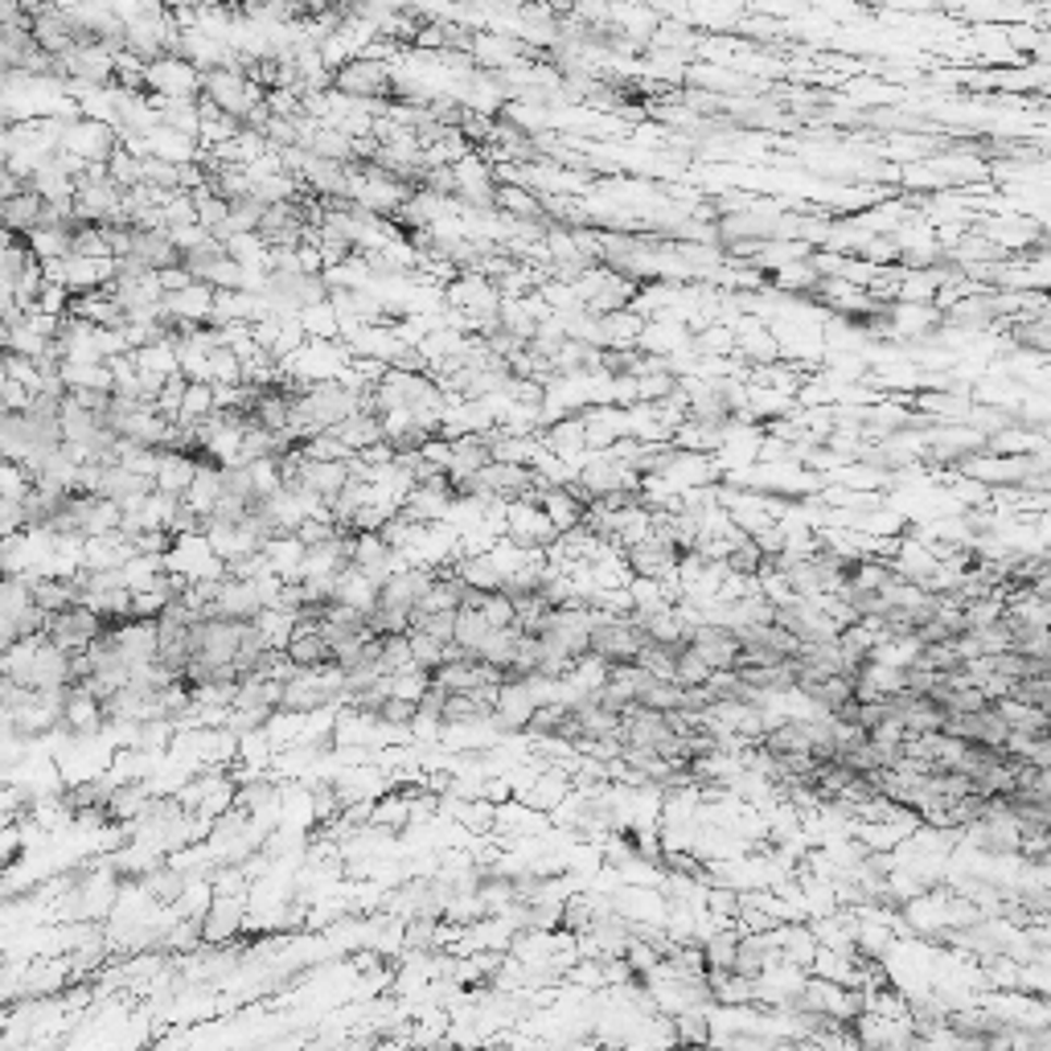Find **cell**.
I'll use <instances>...</instances> for the list:
<instances>
[{
    "instance_id": "obj_5",
    "label": "cell",
    "mask_w": 1051,
    "mask_h": 1051,
    "mask_svg": "<svg viewBox=\"0 0 1051 1051\" xmlns=\"http://www.w3.org/2000/svg\"><path fill=\"white\" fill-rule=\"evenodd\" d=\"M103 624L108 621H103L90 604H71L46 621V637H50L58 649L71 653V649H87V645L103 633Z\"/></svg>"
},
{
    "instance_id": "obj_34",
    "label": "cell",
    "mask_w": 1051,
    "mask_h": 1051,
    "mask_svg": "<svg viewBox=\"0 0 1051 1051\" xmlns=\"http://www.w3.org/2000/svg\"><path fill=\"white\" fill-rule=\"evenodd\" d=\"M140 181L157 185V190H178V164L161 161V157H144V161H140Z\"/></svg>"
},
{
    "instance_id": "obj_7",
    "label": "cell",
    "mask_w": 1051,
    "mask_h": 1051,
    "mask_svg": "<svg viewBox=\"0 0 1051 1051\" xmlns=\"http://www.w3.org/2000/svg\"><path fill=\"white\" fill-rule=\"evenodd\" d=\"M682 641L691 645L695 649L698 658L707 661L711 670H735V661H740V637L731 633L728 624H711V621H702V624H695Z\"/></svg>"
},
{
    "instance_id": "obj_26",
    "label": "cell",
    "mask_w": 1051,
    "mask_h": 1051,
    "mask_svg": "<svg viewBox=\"0 0 1051 1051\" xmlns=\"http://www.w3.org/2000/svg\"><path fill=\"white\" fill-rule=\"evenodd\" d=\"M493 624L485 621V612H464V608H456V628H452V641H461L464 649H473L477 653V645L485 641V633H489Z\"/></svg>"
},
{
    "instance_id": "obj_31",
    "label": "cell",
    "mask_w": 1051,
    "mask_h": 1051,
    "mask_svg": "<svg viewBox=\"0 0 1051 1051\" xmlns=\"http://www.w3.org/2000/svg\"><path fill=\"white\" fill-rule=\"evenodd\" d=\"M428 682L431 677L424 674V670H399V674H387V686H391V695L394 698H411V702H419V695L428 691Z\"/></svg>"
},
{
    "instance_id": "obj_23",
    "label": "cell",
    "mask_w": 1051,
    "mask_h": 1051,
    "mask_svg": "<svg viewBox=\"0 0 1051 1051\" xmlns=\"http://www.w3.org/2000/svg\"><path fill=\"white\" fill-rule=\"evenodd\" d=\"M1006 695L1015 698V702H1027V707H1043V711H1048V702H1051V677H1048V674L1015 677V682H1006Z\"/></svg>"
},
{
    "instance_id": "obj_2",
    "label": "cell",
    "mask_w": 1051,
    "mask_h": 1051,
    "mask_svg": "<svg viewBox=\"0 0 1051 1051\" xmlns=\"http://www.w3.org/2000/svg\"><path fill=\"white\" fill-rule=\"evenodd\" d=\"M329 87L338 90V95H345V99H391L394 62L357 54V58H350L345 66L333 71V83H329Z\"/></svg>"
},
{
    "instance_id": "obj_18",
    "label": "cell",
    "mask_w": 1051,
    "mask_h": 1051,
    "mask_svg": "<svg viewBox=\"0 0 1051 1051\" xmlns=\"http://www.w3.org/2000/svg\"><path fill=\"white\" fill-rule=\"evenodd\" d=\"M1011 341L1018 350H1031V354H1048L1051 345V329H1048V313H1031V317H1011Z\"/></svg>"
},
{
    "instance_id": "obj_14",
    "label": "cell",
    "mask_w": 1051,
    "mask_h": 1051,
    "mask_svg": "<svg viewBox=\"0 0 1051 1051\" xmlns=\"http://www.w3.org/2000/svg\"><path fill=\"white\" fill-rule=\"evenodd\" d=\"M735 944H740V928H731V925H719L714 932H707V937L698 941L707 974H731V965H735Z\"/></svg>"
},
{
    "instance_id": "obj_33",
    "label": "cell",
    "mask_w": 1051,
    "mask_h": 1051,
    "mask_svg": "<svg viewBox=\"0 0 1051 1051\" xmlns=\"http://www.w3.org/2000/svg\"><path fill=\"white\" fill-rule=\"evenodd\" d=\"M990 698H986V691L981 686H974V682H962V686H953L949 691V714H969V711H981Z\"/></svg>"
},
{
    "instance_id": "obj_4",
    "label": "cell",
    "mask_w": 1051,
    "mask_h": 1051,
    "mask_svg": "<svg viewBox=\"0 0 1051 1051\" xmlns=\"http://www.w3.org/2000/svg\"><path fill=\"white\" fill-rule=\"evenodd\" d=\"M58 148H66V152L83 157V161L108 164V157L120 148V132H115L111 124H103V120L78 115V120H66V127H62V144H58Z\"/></svg>"
},
{
    "instance_id": "obj_9",
    "label": "cell",
    "mask_w": 1051,
    "mask_h": 1051,
    "mask_svg": "<svg viewBox=\"0 0 1051 1051\" xmlns=\"http://www.w3.org/2000/svg\"><path fill=\"white\" fill-rule=\"evenodd\" d=\"M210 304H215V288L201 284V280H194V284L178 288V292H164V296H161V313L178 317V321L206 325V317H210Z\"/></svg>"
},
{
    "instance_id": "obj_32",
    "label": "cell",
    "mask_w": 1051,
    "mask_h": 1051,
    "mask_svg": "<svg viewBox=\"0 0 1051 1051\" xmlns=\"http://www.w3.org/2000/svg\"><path fill=\"white\" fill-rule=\"evenodd\" d=\"M66 304H71V288L66 284H46L37 288V296H34V304L29 308H37V313H46V317H62L66 313Z\"/></svg>"
},
{
    "instance_id": "obj_21",
    "label": "cell",
    "mask_w": 1051,
    "mask_h": 1051,
    "mask_svg": "<svg viewBox=\"0 0 1051 1051\" xmlns=\"http://www.w3.org/2000/svg\"><path fill=\"white\" fill-rule=\"evenodd\" d=\"M215 411V382H185V394H181V407H178V424H197L201 415H210Z\"/></svg>"
},
{
    "instance_id": "obj_15",
    "label": "cell",
    "mask_w": 1051,
    "mask_h": 1051,
    "mask_svg": "<svg viewBox=\"0 0 1051 1051\" xmlns=\"http://www.w3.org/2000/svg\"><path fill=\"white\" fill-rule=\"evenodd\" d=\"M378 588H382L378 579H370L366 571L350 567V571H341V575H338V591H333V600H338V604H350V608H362V612H375Z\"/></svg>"
},
{
    "instance_id": "obj_40",
    "label": "cell",
    "mask_w": 1051,
    "mask_h": 1051,
    "mask_svg": "<svg viewBox=\"0 0 1051 1051\" xmlns=\"http://www.w3.org/2000/svg\"><path fill=\"white\" fill-rule=\"evenodd\" d=\"M4 1027H9V1006H0V1035H4Z\"/></svg>"
},
{
    "instance_id": "obj_36",
    "label": "cell",
    "mask_w": 1051,
    "mask_h": 1051,
    "mask_svg": "<svg viewBox=\"0 0 1051 1051\" xmlns=\"http://www.w3.org/2000/svg\"><path fill=\"white\" fill-rule=\"evenodd\" d=\"M333 535H338V522H333V517H304L301 526H296V538H301L304 547L329 542Z\"/></svg>"
},
{
    "instance_id": "obj_12",
    "label": "cell",
    "mask_w": 1051,
    "mask_h": 1051,
    "mask_svg": "<svg viewBox=\"0 0 1051 1051\" xmlns=\"http://www.w3.org/2000/svg\"><path fill=\"white\" fill-rule=\"evenodd\" d=\"M411 826V797L407 793H378L375 809H370V821L366 830H378V834H403Z\"/></svg>"
},
{
    "instance_id": "obj_6",
    "label": "cell",
    "mask_w": 1051,
    "mask_h": 1051,
    "mask_svg": "<svg viewBox=\"0 0 1051 1051\" xmlns=\"http://www.w3.org/2000/svg\"><path fill=\"white\" fill-rule=\"evenodd\" d=\"M944 735H957L965 744H981V748H1002V740L1011 735V723L994 711V702H986L981 711L969 714H949L944 719Z\"/></svg>"
},
{
    "instance_id": "obj_20",
    "label": "cell",
    "mask_w": 1051,
    "mask_h": 1051,
    "mask_svg": "<svg viewBox=\"0 0 1051 1051\" xmlns=\"http://www.w3.org/2000/svg\"><path fill=\"white\" fill-rule=\"evenodd\" d=\"M25 243L37 259H62V255H71V227H34L25 234Z\"/></svg>"
},
{
    "instance_id": "obj_11",
    "label": "cell",
    "mask_w": 1051,
    "mask_h": 1051,
    "mask_svg": "<svg viewBox=\"0 0 1051 1051\" xmlns=\"http://www.w3.org/2000/svg\"><path fill=\"white\" fill-rule=\"evenodd\" d=\"M284 658L296 665V670H325L333 661V649L321 637V628H296L284 645Z\"/></svg>"
},
{
    "instance_id": "obj_1",
    "label": "cell",
    "mask_w": 1051,
    "mask_h": 1051,
    "mask_svg": "<svg viewBox=\"0 0 1051 1051\" xmlns=\"http://www.w3.org/2000/svg\"><path fill=\"white\" fill-rule=\"evenodd\" d=\"M197 90H201L206 103H215L218 111L234 115L239 124H247L250 111L259 108L264 95H268L259 83H250L247 71H227V66H206V71H197Z\"/></svg>"
},
{
    "instance_id": "obj_24",
    "label": "cell",
    "mask_w": 1051,
    "mask_h": 1051,
    "mask_svg": "<svg viewBox=\"0 0 1051 1051\" xmlns=\"http://www.w3.org/2000/svg\"><path fill=\"white\" fill-rule=\"evenodd\" d=\"M407 641H411V665L431 677V670L444 661V641H436V637L419 633V628H407Z\"/></svg>"
},
{
    "instance_id": "obj_13",
    "label": "cell",
    "mask_w": 1051,
    "mask_h": 1051,
    "mask_svg": "<svg viewBox=\"0 0 1051 1051\" xmlns=\"http://www.w3.org/2000/svg\"><path fill=\"white\" fill-rule=\"evenodd\" d=\"M41 201H46V197L34 194L29 185H25L21 194L4 197V201H0V227H4V231H13V234H29L37 227Z\"/></svg>"
},
{
    "instance_id": "obj_28",
    "label": "cell",
    "mask_w": 1051,
    "mask_h": 1051,
    "mask_svg": "<svg viewBox=\"0 0 1051 1051\" xmlns=\"http://www.w3.org/2000/svg\"><path fill=\"white\" fill-rule=\"evenodd\" d=\"M411 628L428 633V637H436V641H452L456 608H444V612H411Z\"/></svg>"
},
{
    "instance_id": "obj_35",
    "label": "cell",
    "mask_w": 1051,
    "mask_h": 1051,
    "mask_svg": "<svg viewBox=\"0 0 1051 1051\" xmlns=\"http://www.w3.org/2000/svg\"><path fill=\"white\" fill-rule=\"evenodd\" d=\"M481 612H485V621L493 624V628H498V624H517L514 600H510V591H505V588L489 591V596H485V608H481Z\"/></svg>"
},
{
    "instance_id": "obj_10",
    "label": "cell",
    "mask_w": 1051,
    "mask_h": 1051,
    "mask_svg": "<svg viewBox=\"0 0 1051 1051\" xmlns=\"http://www.w3.org/2000/svg\"><path fill=\"white\" fill-rule=\"evenodd\" d=\"M194 473H197L194 452H181V448H161V456H157V473H152V485H157L161 493H181V498H185V489H190V481H194Z\"/></svg>"
},
{
    "instance_id": "obj_38",
    "label": "cell",
    "mask_w": 1051,
    "mask_h": 1051,
    "mask_svg": "<svg viewBox=\"0 0 1051 1051\" xmlns=\"http://www.w3.org/2000/svg\"><path fill=\"white\" fill-rule=\"evenodd\" d=\"M157 280H161V292H178V288L194 284V276H190V268H185V264L161 268V271H157Z\"/></svg>"
},
{
    "instance_id": "obj_37",
    "label": "cell",
    "mask_w": 1051,
    "mask_h": 1051,
    "mask_svg": "<svg viewBox=\"0 0 1051 1051\" xmlns=\"http://www.w3.org/2000/svg\"><path fill=\"white\" fill-rule=\"evenodd\" d=\"M415 702L411 698H394V695H387V702L378 707V723H391V728H407L411 719H415Z\"/></svg>"
},
{
    "instance_id": "obj_27",
    "label": "cell",
    "mask_w": 1051,
    "mask_h": 1051,
    "mask_svg": "<svg viewBox=\"0 0 1051 1051\" xmlns=\"http://www.w3.org/2000/svg\"><path fill=\"white\" fill-rule=\"evenodd\" d=\"M711 677V665L698 658L691 645H682L674 653V682L677 686H698V682H707Z\"/></svg>"
},
{
    "instance_id": "obj_25",
    "label": "cell",
    "mask_w": 1051,
    "mask_h": 1051,
    "mask_svg": "<svg viewBox=\"0 0 1051 1051\" xmlns=\"http://www.w3.org/2000/svg\"><path fill=\"white\" fill-rule=\"evenodd\" d=\"M378 637H382L378 670H382V674H399V670H411V641H407V633H378Z\"/></svg>"
},
{
    "instance_id": "obj_39",
    "label": "cell",
    "mask_w": 1051,
    "mask_h": 1051,
    "mask_svg": "<svg viewBox=\"0 0 1051 1051\" xmlns=\"http://www.w3.org/2000/svg\"><path fill=\"white\" fill-rule=\"evenodd\" d=\"M13 304H17V288H13V280H4V276H0V313H4V308H13Z\"/></svg>"
},
{
    "instance_id": "obj_8",
    "label": "cell",
    "mask_w": 1051,
    "mask_h": 1051,
    "mask_svg": "<svg viewBox=\"0 0 1051 1051\" xmlns=\"http://www.w3.org/2000/svg\"><path fill=\"white\" fill-rule=\"evenodd\" d=\"M301 456H304V452H301ZM345 481H350V468H345V461H308V456H304L301 473H296V489L313 493V498H321L325 505H329V501H333L341 489H345Z\"/></svg>"
},
{
    "instance_id": "obj_16",
    "label": "cell",
    "mask_w": 1051,
    "mask_h": 1051,
    "mask_svg": "<svg viewBox=\"0 0 1051 1051\" xmlns=\"http://www.w3.org/2000/svg\"><path fill=\"white\" fill-rule=\"evenodd\" d=\"M58 375L66 382V391H111L108 362H74V357H62Z\"/></svg>"
},
{
    "instance_id": "obj_30",
    "label": "cell",
    "mask_w": 1051,
    "mask_h": 1051,
    "mask_svg": "<svg viewBox=\"0 0 1051 1051\" xmlns=\"http://www.w3.org/2000/svg\"><path fill=\"white\" fill-rule=\"evenodd\" d=\"M108 178L120 185V190H132V185H140V157H132L124 144L115 148L108 157Z\"/></svg>"
},
{
    "instance_id": "obj_17",
    "label": "cell",
    "mask_w": 1051,
    "mask_h": 1051,
    "mask_svg": "<svg viewBox=\"0 0 1051 1051\" xmlns=\"http://www.w3.org/2000/svg\"><path fill=\"white\" fill-rule=\"evenodd\" d=\"M264 554H268L271 571L280 579H301V559H304V542L296 535H276L264 542Z\"/></svg>"
},
{
    "instance_id": "obj_22",
    "label": "cell",
    "mask_w": 1051,
    "mask_h": 1051,
    "mask_svg": "<svg viewBox=\"0 0 1051 1051\" xmlns=\"http://www.w3.org/2000/svg\"><path fill=\"white\" fill-rule=\"evenodd\" d=\"M301 325H304V333H308V338H325V341L341 338V321H338V313H333V304H329V301L308 304V308L301 313Z\"/></svg>"
},
{
    "instance_id": "obj_19",
    "label": "cell",
    "mask_w": 1051,
    "mask_h": 1051,
    "mask_svg": "<svg viewBox=\"0 0 1051 1051\" xmlns=\"http://www.w3.org/2000/svg\"><path fill=\"white\" fill-rule=\"evenodd\" d=\"M517 624H498V628H489L485 633V641L477 645V658L485 661V665H510V658H514V641H517Z\"/></svg>"
},
{
    "instance_id": "obj_3",
    "label": "cell",
    "mask_w": 1051,
    "mask_h": 1051,
    "mask_svg": "<svg viewBox=\"0 0 1051 1051\" xmlns=\"http://www.w3.org/2000/svg\"><path fill=\"white\" fill-rule=\"evenodd\" d=\"M164 571H178L185 579H222V575H227V563L215 554L206 530H197V535H178L169 542Z\"/></svg>"
},
{
    "instance_id": "obj_29",
    "label": "cell",
    "mask_w": 1051,
    "mask_h": 1051,
    "mask_svg": "<svg viewBox=\"0 0 1051 1051\" xmlns=\"http://www.w3.org/2000/svg\"><path fill=\"white\" fill-rule=\"evenodd\" d=\"M563 711H567L563 702H538L522 731H526L530 740H547V735H554V731H559V719H563Z\"/></svg>"
}]
</instances>
